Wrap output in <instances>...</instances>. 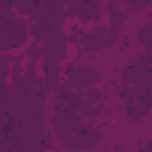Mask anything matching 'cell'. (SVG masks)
I'll list each match as a JSON object with an SVG mask.
<instances>
[{
  "mask_svg": "<svg viewBox=\"0 0 152 152\" xmlns=\"http://www.w3.org/2000/svg\"><path fill=\"white\" fill-rule=\"evenodd\" d=\"M66 146H72V149H84V146H93V143H99V131L96 128H87V125H81L78 131H72L66 140H63Z\"/></svg>",
  "mask_w": 152,
  "mask_h": 152,
  "instance_id": "obj_6",
  "label": "cell"
},
{
  "mask_svg": "<svg viewBox=\"0 0 152 152\" xmlns=\"http://www.w3.org/2000/svg\"><path fill=\"white\" fill-rule=\"evenodd\" d=\"M122 107H125V113H128L131 119H143V116L152 110V90L122 84Z\"/></svg>",
  "mask_w": 152,
  "mask_h": 152,
  "instance_id": "obj_1",
  "label": "cell"
},
{
  "mask_svg": "<svg viewBox=\"0 0 152 152\" xmlns=\"http://www.w3.org/2000/svg\"><path fill=\"white\" fill-rule=\"evenodd\" d=\"M12 75V60L0 54V84H6V78Z\"/></svg>",
  "mask_w": 152,
  "mask_h": 152,
  "instance_id": "obj_7",
  "label": "cell"
},
{
  "mask_svg": "<svg viewBox=\"0 0 152 152\" xmlns=\"http://www.w3.org/2000/svg\"><path fill=\"white\" fill-rule=\"evenodd\" d=\"M122 84L152 90V57H149V54H143V57L131 60V63L122 69Z\"/></svg>",
  "mask_w": 152,
  "mask_h": 152,
  "instance_id": "obj_2",
  "label": "cell"
},
{
  "mask_svg": "<svg viewBox=\"0 0 152 152\" xmlns=\"http://www.w3.org/2000/svg\"><path fill=\"white\" fill-rule=\"evenodd\" d=\"M99 84V72L90 69V66H81V63H72L66 72H63V87L60 90H90Z\"/></svg>",
  "mask_w": 152,
  "mask_h": 152,
  "instance_id": "obj_3",
  "label": "cell"
},
{
  "mask_svg": "<svg viewBox=\"0 0 152 152\" xmlns=\"http://www.w3.org/2000/svg\"><path fill=\"white\" fill-rule=\"evenodd\" d=\"M122 6H128V9H143V6H149L152 0H119Z\"/></svg>",
  "mask_w": 152,
  "mask_h": 152,
  "instance_id": "obj_8",
  "label": "cell"
},
{
  "mask_svg": "<svg viewBox=\"0 0 152 152\" xmlns=\"http://www.w3.org/2000/svg\"><path fill=\"white\" fill-rule=\"evenodd\" d=\"M113 39H116V33H113V30H110V24H107V27L84 30V33L78 36V45H81V48H87V51H102V48L113 45Z\"/></svg>",
  "mask_w": 152,
  "mask_h": 152,
  "instance_id": "obj_4",
  "label": "cell"
},
{
  "mask_svg": "<svg viewBox=\"0 0 152 152\" xmlns=\"http://www.w3.org/2000/svg\"><path fill=\"white\" fill-rule=\"evenodd\" d=\"M66 3V12L81 18V21H96L104 9V0H63Z\"/></svg>",
  "mask_w": 152,
  "mask_h": 152,
  "instance_id": "obj_5",
  "label": "cell"
}]
</instances>
